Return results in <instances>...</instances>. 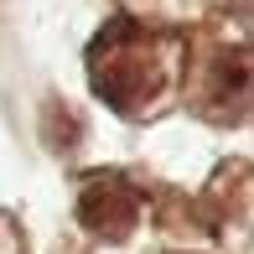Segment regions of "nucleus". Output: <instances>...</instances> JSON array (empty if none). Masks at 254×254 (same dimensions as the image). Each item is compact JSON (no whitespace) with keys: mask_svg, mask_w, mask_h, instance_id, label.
Listing matches in <instances>:
<instances>
[{"mask_svg":"<svg viewBox=\"0 0 254 254\" xmlns=\"http://www.w3.org/2000/svg\"><path fill=\"white\" fill-rule=\"evenodd\" d=\"M177 67V37H156L140 26H109L94 47V88L114 109H145L161 99Z\"/></svg>","mask_w":254,"mask_h":254,"instance_id":"obj_1","label":"nucleus"},{"mask_svg":"<svg viewBox=\"0 0 254 254\" xmlns=\"http://www.w3.org/2000/svg\"><path fill=\"white\" fill-rule=\"evenodd\" d=\"M83 223L99 228V234H125V228L135 223V192L125 187V182H94L83 197Z\"/></svg>","mask_w":254,"mask_h":254,"instance_id":"obj_2","label":"nucleus"}]
</instances>
